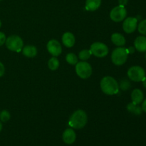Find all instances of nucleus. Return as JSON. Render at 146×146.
Wrapping results in <instances>:
<instances>
[{"instance_id": "5", "label": "nucleus", "mask_w": 146, "mask_h": 146, "mask_svg": "<svg viewBox=\"0 0 146 146\" xmlns=\"http://www.w3.org/2000/svg\"><path fill=\"white\" fill-rule=\"evenodd\" d=\"M76 73L82 79H87L92 74V67L86 61H80L76 64Z\"/></svg>"}, {"instance_id": "4", "label": "nucleus", "mask_w": 146, "mask_h": 146, "mask_svg": "<svg viewBox=\"0 0 146 146\" xmlns=\"http://www.w3.org/2000/svg\"><path fill=\"white\" fill-rule=\"evenodd\" d=\"M6 46L9 50L15 52H19L22 50L24 42L20 36L17 35H11L6 39Z\"/></svg>"}, {"instance_id": "13", "label": "nucleus", "mask_w": 146, "mask_h": 146, "mask_svg": "<svg viewBox=\"0 0 146 146\" xmlns=\"http://www.w3.org/2000/svg\"><path fill=\"white\" fill-rule=\"evenodd\" d=\"M76 38L74 34L71 32H66L62 36V43L67 48H71L75 44Z\"/></svg>"}, {"instance_id": "25", "label": "nucleus", "mask_w": 146, "mask_h": 146, "mask_svg": "<svg viewBox=\"0 0 146 146\" xmlns=\"http://www.w3.org/2000/svg\"><path fill=\"white\" fill-rule=\"evenodd\" d=\"M6 39H7V37L6 35L3 32L0 31V46L4 45L6 42Z\"/></svg>"}, {"instance_id": "15", "label": "nucleus", "mask_w": 146, "mask_h": 146, "mask_svg": "<svg viewBox=\"0 0 146 146\" xmlns=\"http://www.w3.org/2000/svg\"><path fill=\"white\" fill-rule=\"evenodd\" d=\"M111 41L115 45L118 46V47L123 46L125 44V38L123 35L119 33H114L111 36Z\"/></svg>"}, {"instance_id": "9", "label": "nucleus", "mask_w": 146, "mask_h": 146, "mask_svg": "<svg viewBox=\"0 0 146 146\" xmlns=\"http://www.w3.org/2000/svg\"><path fill=\"white\" fill-rule=\"evenodd\" d=\"M138 27V19L135 17H128L123 24V29L127 34H132Z\"/></svg>"}, {"instance_id": "29", "label": "nucleus", "mask_w": 146, "mask_h": 146, "mask_svg": "<svg viewBox=\"0 0 146 146\" xmlns=\"http://www.w3.org/2000/svg\"><path fill=\"white\" fill-rule=\"evenodd\" d=\"M135 47H129V48H128V54H133L134 52H135Z\"/></svg>"}, {"instance_id": "7", "label": "nucleus", "mask_w": 146, "mask_h": 146, "mask_svg": "<svg viewBox=\"0 0 146 146\" xmlns=\"http://www.w3.org/2000/svg\"><path fill=\"white\" fill-rule=\"evenodd\" d=\"M90 50L92 54L98 58H104L106 56L109 51L108 46L102 42H95L92 44Z\"/></svg>"}, {"instance_id": "24", "label": "nucleus", "mask_w": 146, "mask_h": 146, "mask_svg": "<svg viewBox=\"0 0 146 146\" xmlns=\"http://www.w3.org/2000/svg\"><path fill=\"white\" fill-rule=\"evenodd\" d=\"M120 87L123 91H127L131 88V83L126 79H123L120 83Z\"/></svg>"}, {"instance_id": "6", "label": "nucleus", "mask_w": 146, "mask_h": 146, "mask_svg": "<svg viewBox=\"0 0 146 146\" xmlns=\"http://www.w3.org/2000/svg\"><path fill=\"white\" fill-rule=\"evenodd\" d=\"M128 77L130 80L134 82H141L145 78V71L143 68L139 66H131L128 70Z\"/></svg>"}, {"instance_id": "34", "label": "nucleus", "mask_w": 146, "mask_h": 146, "mask_svg": "<svg viewBox=\"0 0 146 146\" xmlns=\"http://www.w3.org/2000/svg\"><path fill=\"white\" fill-rule=\"evenodd\" d=\"M0 1H1V0H0Z\"/></svg>"}, {"instance_id": "32", "label": "nucleus", "mask_w": 146, "mask_h": 146, "mask_svg": "<svg viewBox=\"0 0 146 146\" xmlns=\"http://www.w3.org/2000/svg\"><path fill=\"white\" fill-rule=\"evenodd\" d=\"M1 21H0V28H1Z\"/></svg>"}, {"instance_id": "8", "label": "nucleus", "mask_w": 146, "mask_h": 146, "mask_svg": "<svg viewBox=\"0 0 146 146\" xmlns=\"http://www.w3.org/2000/svg\"><path fill=\"white\" fill-rule=\"evenodd\" d=\"M127 16V11L125 7L118 5L114 7L110 12V18L115 22L123 21Z\"/></svg>"}, {"instance_id": "22", "label": "nucleus", "mask_w": 146, "mask_h": 146, "mask_svg": "<svg viewBox=\"0 0 146 146\" xmlns=\"http://www.w3.org/2000/svg\"><path fill=\"white\" fill-rule=\"evenodd\" d=\"M10 118H11L10 113L7 110H4V111H1L0 112V121H1V122H7L10 119Z\"/></svg>"}, {"instance_id": "31", "label": "nucleus", "mask_w": 146, "mask_h": 146, "mask_svg": "<svg viewBox=\"0 0 146 146\" xmlns=\"http://www.w3.org/2000/svg\"><path fill=\"white\" fill-rule=\"evenodd\" d=\"M1 130H2V124H1V121H0V132L1 131Z\"/></svg>"}, {"instance_id": "20", "label": "nucleus", "mask_w": 146, "mask_h": 146, "mask_svg": "<svg viewBox=\"0 0 146 146\" xmlns=\"http://www.w3.org/2000/svg\"><path fill=\"white\" fill-rule=\"evenodd\" d=\"M92 55L91 50L88 49H84L81 51L78 54V58L81 60V61H86L88 59H89L90 57Z\"/></svg>"}, {"instance_id": "3", "label": "nucleus", "mask_w": 146, "mask_h": 146, "mask_svg": "<svg viewBox=\"0 0 146 146\" xmlns=\"http://www.w3.org/2000/svg\"><path fill=\"white\" fill-rule=\"evenodd\" d=\"M128 48L123 47H118L113 51L111 54L112 62L116 66H122L126 62L128 56Z\"/></svg>"}, {"instance_id": "19", "label": "nucleus", "mask_w": 146, "mask_h": 146, "mask_svg": "<svg viewBox=\"0 0 146 146\" xmlns=\"http://www.w3.org/2000/svg\"><path fill=\"white\" fill-rule=\"evenodd\" d=\"M48 67L51 71H56L59 67V61L57 59L56 57L53 56L49 59L48 62Z\"/></svg>"}, {"instance_id": "1", "label": "nucleus", "mask_w": 146, "mask_h": 146, "mask_svg": "<svg viewBox=\"0 0 146 146\" xmlns=\"http://www.w3.org/2000/svg\"><path fill=\"white\" fill-rule=\"evenodd\" d=\"M88 122L86 113L83 110H77L71 115L68 121V125L74 129L84 128Z\"/></svg>"}, {"instance_id": "11", "label": "nucleus", "mask_w": 146, "mask_h": 146, "mask_svg": "<svg viewBox=\"0 0 146 146\" xmlns=\"http://www.w3.org/2000/svg\"><path fill=\"white\" fill-rule=\"evenodd\" d=\"M62 138L64 142L67 145L73 144L76 139V134L75 131L71 128H67L63 133Z\"/></svg>"}, {"instance_id": "16", "label": "nucleus", "mask_w": 146, "mask_h": 146, "mask_svg": "<svg viewBox=\"0 0 146 146\" xmlns=\"http://www.w3.org/2000/svg\"><path fill=\"white\" fill-rule=\"evenodd\" d=\"M22 53L28 58H33L37 55V48L34 46H26L22 48Z\"/></svg>"}, {"instance_id": "18", "label": "nucleus", "mask_w": 146, "mask_h": 146, "mask_svg": "<svg viewBox=\"0 0 146 146\" xmlns=\"http://www.w3.org/2000/svg\"><path fill=\"white\" fill-rule=\"evenodd\" d=\"M127 110L130 113L136 115H141L143 112L142 108L141 106H139L138 104H135L133 102L128 104V106H127Z\"/></svg>"}, {"instance_id": "21", "label": "nucleus", "mask_w": 146, "mask_h": 146, "mask_svg": "<svg viewBox=\"0 0 146 146\" xmlns=\"http://www.w3.org/2000/svg\"><path fill=\"white\" fill-rule=\"evenodd\" d=\"M66 60L67 63L71 65H76L78 62V57L74 53H69L67 54L66 56Z\"/></svg>"}, {"instance_id": "2", "label": "nucleus", "mask_w": 146, "mask_h": 146, "mask_svg": "<svg viewBox=\"0 0 146 146\" xmlns=\"http://www.w3.org/2000/svg\"><path fill=\"white\" fill-rule=\"evenodd\" d=\"M101 88L103 92L108 96L115 95L119 91V85L112 76H105L101 81Z\"/></svg>"}, {"instance_id": "14", "label": "nucleus", "mask_w": 146, "mask_h": 146, "mask_svg": "<svg viewBox=\"0 0 146 146\" xmlns=\"http://www.w3.org/2000/svg\"><path fill=\"white\" fill-rule=\"evenodd\" d=\"M144 94L143 92L139 88H135L131 93V100L132 102L139 105L143 101Z\"/></svg>"}, {"instance_id": "12", "label": "nucleus", "mask_w": 146, "mask_h": 146, "mask_svg": "<svg viewBox=\"0 0 146 146\" xmlns=\"http://www.w3.org/2000/svg\"><path fill=\"white\" fill-rule=\"evenodd\" d=\"M135 48L139 52H146V36H140L134 41Z\"/></svg>"}, {"instance_id": "30", "label": "nucleus", "mask_w": 146, "mask_h": 146, "mask_svg": "<svg viewBox=\"0 0 146 146\" xmlns=\"http://www.w3.org/2000/svg\"><path fill=\"white\" fill-rule=\"evenodd\" d=\"M143 86L144 88H146V78H144L143 81Z\"/></svg>"}, {"instance_id": "23", "label": "nucleus", "mask_w": 146, "mask_h": 146, "mask_svg": "<svg viewBox=\"0 0 146 146\" xmlns=\"http://www.w3.org/2000/svg\"><path fill=\"white\" fill-rule=\"evenodd\" d=\"M138 32L143 36H146V19L142 20L138 26Z\"/></svg>"}, {"instance_id": "17", "label": "nucleus", "mask_w": 146, "mask_h": 146, "mask_svg": "<svg viewBox=\"0 0 146 146\" xmlns=\"http://www.w3.org/2000/svg\"><path fill=\"white\" fill-rule=\"evenodd\" d=\"M101 4V0H86V9L87 11H94L98 9Z\"/></svg>"}, {"instance_id": "27", "label": "nucleus", "mask_w": 146, "mask_h": 146, "mask_svg": "<svg viewBox=\"0 0 146 146\" xmlns=\"http://www.w3.org/2000/svg\"><path fill=\"white\" fill-rule=\"evenodd\" d=\"M128 0H118V3H119V5L125 7L128 4Z\"/></svg>"}, {"instance_id": "10", "label": "nucleus", "mask_w": 146, "mask_h": 146, "mask_svg": "<svg viewBox=\"0 0 146 146\" xmlns=\"http://www.w3.org/2000/svg\"><path fill=\"white\" fill-rule=\"evenodd\" d=\"M47 50L53 56H58L62 52V47L61 44L56 39H51L47 43Z\"/></svg>"}, {"instance_id": "33", "label": "nucleus", "mask_w": 146, "mask_h": 146, "mask_svg": "<svg viewBox=\"0 0 146 146\" xmlns=\"http://www.w3.org/2000/svg\"><path fill=\"white\" fill-rule=\"evenodd\" d=\"M145 59H146V54H145Z\"/></svg>"}, {"instance_id": "26", "label": "nucleus", "mask_w": 146, "mask_h": 146, "mask_svg": "<svg viewBox=\"0 0 146 146\" xmlns=\"http://www.w3.org/2000/svg\"><path fill=\"white\" fill-rule=\"evenodd\" d=\"M4 72H5V68H4V64L0 61V77L4 76Z\"/></svg>"}, {"instance_id": "28", "label": "nucleus", "mask_w": 146, "mask_h": 146, "mask_svg": "<svg viewBox=\"0 0 146 146\" xmlns=\"http://www.w3.org/2000/svg\"><path fill=\"white\" fill-rule=\"evenodd\" d=\"M142 103L143 104H142V106H141V108H142L143 111H144V112L146 113V98L143 101Z\"/></svg>"}]
</instances>
